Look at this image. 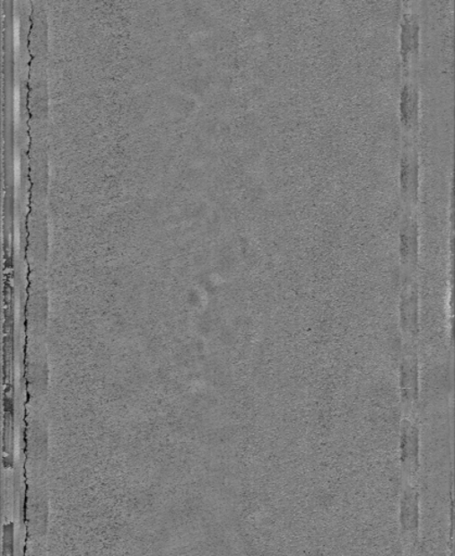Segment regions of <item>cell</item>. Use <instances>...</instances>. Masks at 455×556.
Returning a JSON list of instances; mask_svg holds the SVG:
<instances>
[{
    "mask_svg": "<svg viewBox=\"0 0 455 556\" xmlns=\"http://www.w3.org/2000/svg\"><path fill=\"white\" fill-rule=\"evenodd\" d=\"M399 163L400 194L405 210L418 211L421 190V158L418 139L402 137Z\"/></svg>",
    "mask_w": 455,
    "mask_h": 556,
    "instance_id": "cell-1",
    "label": "cell"
},
{
    "mask_svg": "<svg viewBox=\"0 0 455 556\" xmlns=\"http://www.w3.org/2000/svg\"><path fill=\"white\" fill-rule=\"evenodd\" d=\"M405 6L399 34L402 71L403 75H417L421 56V18L413 4L406 3Z\"/></svg>",
    "mask_w": 455,
    "mask_h": 556,
    "instance_id": "cell-2",
    "label": "cell"
},
{
    "mask_svg": "<svg viewBox=\"0 0 455 556\" xmlns=\"http://www.w3.org/2000/svg\"><path fill=\"white\" fill-rule=\"evenodd\" d=\"M399 119L402 137L420 138L421 88L417 75H403L399 93Z\"/></svg>",
    "mask_w": 455,
    "mask_h": 556,
    "instance_id": "cell-3",
    "label": "cell"
},
{
    "mask_svg": "<svg viewBox=\"0 0 455 556\" xmlns=\"http://www.w3.org/2000/svg\"><path fill=\"white\" fill-rule=\"evenodd\" d=\"M400 301V320L405 344H416L420 334V294H418L417 271L403 272Z\"/></svg>",
    "mask_w": 455,
    "mask_h": 556,
    "instance_id": "cell-4",
    "label": "cell"
},
{
    "mask_svg": "<svg viewBox=\"0 0 455 556\" xmlns=\"http://www.w3.org/2000/svg\"><path fill=\"white\" fill-rule=\"evenodd\" d=\"M418 358L416 344H403L400 387L405 414L416 415L418 402Z\"/></svg>",
    "mask_w": 455,
    "mask_h": 556,
    "instance_id": "cell-5",
    "label": "cell"
},
{
    "mask_svg": "<svg viewBox=\"0 0 455 556\" xmlns=\"http://www.w3.org/2000/svg\"><path fill=\"white\" fill-rule=\"evenodd\" d=\"M400 521L406 549L416 550L420 534V496L416 482H407L403 491Z\"/></svg>",
    "mask_w": 455,
    "mask_h": 556,
    "instance_id": "cell-6",
    "label": "cell"
},
{
    "mask_svg": "<svg viewBox=\"0 0 455 556\" xmlns=\"http://www.w3.org/2000/svg\"><path fill=\"white\" fill-rule=\"evenodd\" d=\"M420 253L418 211L405 210L400 226V256L403 272L417 271Z\"/></svg>",
    "mask_w": 455,
    "mask_h": 556,
    "instance_id": "cell-7",
    "label": "cell"
},
{
    "mask_svg": "<svg viewBox=\"0 0 455 556\" xmlns=\"http://www.w3.org/2000/svg\"><path fill=\"white\" fill-rule=\"evenodd\" d=\"M416 415L405 414L401 434V463L408 482H415L420 469V430Z\"/></svg>",
    "mask_w": 455,
    "mask_h": 556,
    "instance_id": "cell-8",
    "label": "cell"
},
{
    "mask_svg": "<svg viewBox=\"0 0 455 556\" xmlns=\"http://www.w3.org/2000/svg\"><path fill=\"white\" fill-rule=\"evenodd\" d=\"M13 40L14 46L18 47L20 44V21L18 18H14L13 21Z\"/></svg>",
    "mask_w": 455,
    "mask_h": 556,
    "instance_id": "cell-9",
    "label": "cell"
},
{
    "mask_svg": "<svg viewBox=\"0 0 455 556\" xmlns=\"http://www.w3.org/2000/svg\"><path fill=\"white\" fill-rule=\"evenodd\" d=\"M20 112V88L18 86L14 87V114L15 118L18 119Z\"/></svg>",
    "mask_w": 455,
    "mask_h": 556,
    "instance_id": "cell-10",
    "label": "cell"
},
{
    "mask_svg": "<svg viewBox=\"0 0 455 556\" xmlns=\"http://www.w3.org/2000/svg\"><path fill=\"white\" fill-rule=\"evenodd\" d=\"M14 176H15V184L19 185L20 178H21V163L20 157L14 158Z\"/></svg>",
    "mask_w": 455,
    "mask_h": 556,
    "instance_id": "cell-11",
    "label": "cell"
},
{
    "mask_svg": "<svg viewBox=\"0 0 455 556\" xmlns=\"http://www.w3.org/2000/svg\"><path fill=\"white\" fill-rule=\"evenodd\" d=\"M405 556H416V550L406 549Z\"/></svg>",
    "mask_w": 455,
    "mask_h": 556,
    "instance_id": "cell-12",
    "label": "cell"
}]
</instances>
